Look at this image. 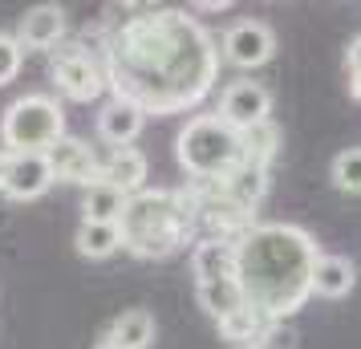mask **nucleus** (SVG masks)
I'll use <instances>...</instances> for the list:
<instances>
[{"label":"nucleus","mask_w":361,"mask_h":349,"mask_svg":"<svg viewBox=\"0 0 361 349\" xmlns=\"http://www.w3.org/2000/svg\"><path fill=\"white\" fill-rule=\"evenodd\" d=\"M94 349H122V345H114L110 337H102V341H98V345H94Z\"/></svg>","instance_id":"nucleus-26"},{"label":"nucleus","mask_w":361,"mask_h":349,"mask_svg":"<svg viewBox=\"0 0 361 349\" xmlns=\"http://www.w3.org/2000/svg\"><path fill=\"white\" fill-rule=\"evenodd\" d=\"M317 240L296 224H256L240 240V288L256 313L284 321L312 297Z\"/></svg>","instance_id":"nucleus-2"},{"label":"nucleus","mask_w":361,"mask_h":349,"mask_svg":"<svg viewBox=\"0 0 361 349\" xmlns=\"http://www.w3.org/2000/svg\"><path fill=\"white\" fill-rule=\"evenodd\" d=\"M102 183L118 187L126 200L142 195V183H147V154L134 147L110 150V159H102Z\"/></svg>","instance_id":"nucleus-14"},{"label":"nucleus","mask_w":361,"mask_h":349,"mask_svg":"<svg viewBox=\"0 0 361 349\" xmlns=\"http://www.w3.org/2000/svg\"><path fill=\"white\" fill-rule=\"evenodd\" d=\"M175 154L195 183H224L244 163V134L228 126L219 114H199L179 130Z\"/></svg>","instance_id":"nucleus-4"},{"label":"nucleus","mask_w":361,"mask_h":349,"mask_svg":"<svg viewBox=\"0 0 361 349\" xmlns=\"http://www.w3.org/2000/svg\"><path fill=\"white\" fill-rule=\"evenodd\" d=\"M122 248L142 260H163L191 240L195 203L187 191H142L122 212Z\"/></svg>","instance_id":"nucleus-3"},{"label":"nucleus","mask_w":361,"mask_h":349,"mask_svg":"<svg viewBox=\"0 0 361 349\" xmlns=\"http://www.w3.org/2000/svg\"><path fill=\"white\" fill-rule=\"evenodd\" d=\"M329 179H333V187L345 191V195H361V147L341 150V154L333 159V166H329Z\"/></svg>","instance_id":"nucleus-22"},{"label":"nucleus","mask_w":361,"mask_h":349,"mask_svg":"<svg viewBox=\"0 0 361 349\" xmlns=\"http://www.w3.org/2000/svg\"><path fill=\"white\" fill-rule=\"evenodd\" d=\"M66 37V8L61 4H37L17 25L20 49H53Z\"/></svg>","instance_id":"nucleus-13"},{"label":"nucleus","mask_w":361,"mask_h":349,"mask_svg":"<svg viewBox=\"0 0 361 349\" xmlns=\"http://www.w3.org/2000/svg\"><path fill=\"white\" fill-rule=\"evenodd\" d=\"M219 53H224V61H231L235 69H260L272 61V53H276V37L272 29L264 25V20H235L224 41H219Z\"/></svg>","instance_id":"nucleus-7"},{"label":"nucleus","mask_w":361,"mask_h":349,"mask_svg":"<svg viewBox=\"0 0 361 349\" xmlns=\"http://www.w3.org/2000/svg\"><path fill=\"white\" fill-rule=\"evenodd\" d=\"M4 166H8V154L0 150V183H4Z\"/></svg>","instance_id":"nucleus-27"},{"label":"nucleus","mask_w":361,"mask_h":349,"mask_svg":"<svg viewBox=\"0 0 361 349\" xmlns=\"http://www.w3.org/2000/svg\"><path fill=\"white\" fill-rule=\"evenodd\" d=\"M296 345V333L284 329V321H280L276 329H272V341H268V349H293Z\"/></svg>","instance_id":"nucleus-25"},{"label":"nucleus","mask_w":361,"mask_h":349,"mask_svg":"<svg viewBox=\"0 0 361 349\" xmlns=\"http://www.w3.org/2000/svg\"><path fill=\"white\" fill-rule=\"evenodd\" d=\"M353 284H357V268L353 260H345V256H321L317 260V272H312V293L325 300H341L353 293Z\"/></svg>","instance_id":"nucleus-16"},{"label":"nucleus","mask_w":361,"mask_h":349,"mask_svg":"<svg viewBox=\"0 0 361 349\" xmlns=\"http://www.w3.org/2000/svg\"><path fill=\"white\" fill-rule=\"evenodd\" d=\"M106 78L114 98L147 114H179L212 94L219 49L212 33L179 8H147L106 37Z\"/></svg>","instance_id":"nucleus-1"},{"label":"nucleus","mask_w":361,"mask_h":349,"mask_svg":"<svg viewBox=\"0 0 361 349\" xmlns=\"http://www.w3.org/2000/svg\"><path fill=\"white\" fill-rule=\"evenodd\" d=\"M53 187V166L49 154H8V166H4V183L0 191L17 203L41 200Z\"/></svg>","instance_id":"nucleus-9"},{"label":"nucleus","mask_w":361,"mask_h":349,"mask_svg":"<svg viewBox=\"0 0 361 349\" xmlns=\"http://www.w3.org/2000/svg\"><path fill=\"white\" fill-rule=\"evenodd\" d=\"M106 337L122 349H147L150 341H154V317H150L147 309H126V313L110 325Z\"/></svg>","instance_id":"nucleus-21"},{"label":"nucleus","mask_w":361,"mask_h":349,"mask_svg":"<svg viewBox=\"0 0 361 349\" xmlns=\"http://www.w3.org/2000/svg\"><path fill=\"white\" fill-rule=\"evenodd\" d=\"M126 195L110 183H94L85 187L82 195V219L85 224H122V212H126Z\"/></svg>","instance_id":"nucleus-19"},{"label":"nucleus","mask_w":361,"mask_h":349,"mask_svg":"<svg viewBox=\"0 0 361 349\" xmlns=\"http://www.w3.org/2000/svg\"><path fill=\"white\" fill-rule=\"evenodd\" d=\"M49 166H53V179H61V183H78V187L102 183V159L94 154L90 142L73 138V134H66L49 150Z\"/></svg>","instance_id":"nucleus-10"},{"label":"nucleus","mask_w":361,"mask_h":349,"mask_svg":"<svg viewBox=\"0 0 361 349\" xmlns=\"http://www.w3.org/2000/svg\"><path fill=\"white\" fill-rule=\"evenodd\" d=\"M66 138V114L49 94H25L0 118L4 154H49Z\"/></svg>","instance_id":"nucleus-5"},{"label":"nucleus","mask_w":361,"mask_h":349,"mask_svg":"<svg viewBox=\"0 0 361 349\" xmlns=\"http://www.w3.org/2000/svg\"><path fill=\"white\" fill-rule=\"evenodd\" d=\"M142 126H147V110H138V106L126 102V98H110L98 110V138L110 142L114 150L130 147L134 138L142 134Z\"/></svg>","instance_id":"nucleus-12"},{"label":"nucleus","mask_w":361,"mask_h":349,"mask_svg":"<svg viewBox=\"0 0 361 349\" xmlns=\"http://www.w3.org/2000/svg\"><path fill=\"white\" fill-rule=\"evenodd\" d=\"M268 114H272V94L260 82H231L219 94V118L240 134H252L256 126H264Z\"/></svg>","instance_id":"nucleus-8"},{"label":"nucleus","mask_w":361,"mask_h":349,"mask_svg":"<svg viewBox=\"0 0 361 349\" xmlns=\"http://www.w3.org/2000/svg\"><path fill=\"white\" fill-rule=\"evenodd\" d=\"M345 73H349V94L361 102V33L349 41L345 49Z\"/></svg>","instance_id":"nucleus-24"},{"label":"nucleus","mask_w":361,"mask_h":349,"mask_svg":"<svg viewBox=\"0 0 361 349\" xmlns=\"http://www.w3.org/2000/svg\"><path fill=\"white\" fill-rule=\"evenodd\" d=\"M219 191L228 195L235 207H244V212H252L256 203L264 200V191H268V166H256V163H240L235 171H231L228 179L219 183Z\"/></svg>","instance_id":"nucleus-18"},{"label":"nucleus","mask_w":361,"mask_h":349,"mask_svg":"<svg viewBox=\"0 0 361 349\" xmlns=\"http://www.w3.org/2000/svg\"><path fill=\"white\" fill-rule=\"evenodd\" d=\"M191 272L195 284H212V281H235L240 276V240H199L191 252Z\"/></svg>","instance_id":"nucleus-11"},{"label":"nucleus","mask_w":361,"mask_h":349,"mask_svg":"<svg viewBox=\"0 0 361 349\" xmlns=\"http://www.w3.org/2000/svg\"><path fill=\"white\" fill-rule=\"evenodd\" d=\"M73 244H78V256H85V260H106V256H114L122 248V228L118 224H85L82 219Z\"/></svg>","instance_id":"nucleus-20"},{"label":"nucleus","mask_w":361,"mask_h":349,"mask_svg":"<svg viewBox=\"0 0 361 349\" xmlns=\"http://www.w3.org/2000/svg\"><path fill=\"white\" fill-rule=\"evenodd\" d=\"M20 61H25V49H20L17 37L0 33V85H8L20 73Z\"/></svg>","instance_id":"nucleus-23"},{"label":"nucleus","mask_w":361,"mask_h":349,"mask_svg":"<svg viewBox=\"0 0 361 349\" xmlns=\"http://www.w3.org/2000/svg\"><path fill=\"white\" fill-rule=\"evenodd\" d=\"M49 73H53V82H57V90L73 102H94L110 90L106 61H98L94 53L85 49V41H73V45L53 53Z\"/></svg>","instance_id":"nucleus-6"},{"label":"nucleus","mask_w":361,"mask_h":349,"mask_svg":"<svg viewBox=\"0 0 361 349\" xmlns=\"http://www.w3.org/2000/svg\"><path fill=\"white\" fill-rule=\"evenodd\" d=\"M276 325H280V321L256 313V309L247 305L244 313H235L231 321H224V325H219V333H224V341H228L231 349H268V341H272V329H276Z\"/></svg>","instance_id":"nucleus-15"},{"label":"nucleus","mask_w":361,"mask_h":349,"mask_svg":"<svg viewBox=\"0 0 361 349\" xmlns=\"http://www.w3.org/2000/svg\"><path fill=\"white\" fill-rule=\"evenodd\" d=\"M195 297H199V305H203V313L212 317V321H219V325L247 309V297H244V288H240V281L195 284Z\"/></svg>","instance_id":"nucleus-17"}]
</instances>
